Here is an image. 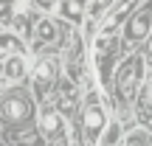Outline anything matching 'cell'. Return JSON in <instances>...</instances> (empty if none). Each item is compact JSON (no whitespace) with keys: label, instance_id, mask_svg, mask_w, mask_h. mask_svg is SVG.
<instances>
[{"label":"cell","instance_id":"6da1fadb","mask_svg":"<svg viewBox=\"0 0 152 146\" xmlns=\"http://www.w3.org/2000/svg\"><path fill=\"white\" fill-rule=\"evenodd\" d=\"M85 126H87V135H90V143H93L96 135H99V129L104 126V110L99 107L96 101H90L87 110H85Z\"/></svg>","mask_w":152,"mask_h":146},{"label":"cell","instance_id":"7a4b0ae2","mask_svg":"<svg viewBox=\"0 0 152 146\" xmlns=\"http://www.w3.org/2000/svg\"><path fill=\"white\" fill-rule=\"evenodd\" d=\"M132 6H135V0H118V3H115V9L110 11L107 20H104V31H107V34H110V31H115V25H118V23L127 17V11H130Z\"/></svg>","mask_w":152,"mask_h":146},{"label":"cell","instance_id":"3957f363","mask_svg":"<svg viewBox=\"0 0 152 146\" xmlns=\"http://www.w3.org/2000/svg\"><path fill=\"white\" fill-rule=\"evenodd\" d=\"M135 73H138V59H130L124 68H121V90H124V93H132Z\"/></svg>","mask_w":152,"mask_h":146},{"label":"cell","instance_id":"277c9868","mask_svg":"<svg viewBox=\"0 0 152 146\" xmlns=\"http://www.w3.org/2000/svg\"><path fill=\"white\" fill-rule=\"evenodd\" d=\"M3 73H6V79H20V76L26 73V62H23L20 56H9L6 65H3Z\"/></svg>","mask_w":152,"mask_h":146},{"label":"cell","instance_id":"5b68a950","mask_svg":"<svg viewBox=\"0 0 152 146\" xmlns=\"http://www.w3.org/2000/svg\"><path fill=\"white\" fill-rule=\"evenodd\" d=\"M124 146H152V138H149L147 129H132L130 135H127Z\"/></svg>","mask_w":152,"mask_h":146},{"label":"cell","instance_id":"8992f818","mask_svg":"<svg viewBox=\"0 0 152 146\" xmlns=\"http://www.w3.org/2000/svg\"><path fill=\"white\" fill-rule=\"evenodd\" d=\"M6 115L14 118V121H20L23 115H26V104H23L20 98H9V101H6Z\"/></svg>","mask_w":152,"mask_h":146},{"label":"cell","instance_id":"52a82bcc","mask_svg":"<svg viewBox=\"0 0 152 146\" xmlns=\"http://www.w3.org/2000/svg\"><path fill=\"white\" fill-rule=\"evenodd\" d=\"M147 25H149V14H141L135 23H132V31H130L132 39H141L144 34H147Z\"/></svg>","mask_w":152,"mask_h":146},{"label":"cell","instance_id":"ba28073f","mask_svg":"<svg viewBox=\"0 0 152 146\" xmlns=\"http://www.w3.org/2000/svg\"><path fill=\"white\" fill-rule=\"evenodd\" d=\"M42 129L48 132V135H54L56 129H62V124H59V118H56V115L51 113V115H45V121H42Z\"/></svg>","mask_w":152,"mask_h":146},{"label":"cell","instance_id":"9c48e42d","mask_svg":"<svg viewBox=\"0 0 152 146\" xmlns=\"http://www.w3.org/2000/svg\"><path fill=\"white\" fill-rule=\"evenodd\" d=\"M51 73H54V65H51V62H39L37 65V76L39 79H51Z\"/></svg>","mask_w":152,"mask_h":146},{"label":"cell","instance_id":"30bf717a","mask_svg":"<svg viewBox=\"0 0 152 146\" xmlns=\"http://www.w3.org/2000/svg\"><path fill=\"white\" fill-rule=\"evenodd\" d=\"M39 37H42V39H51V37H54V28H51V23H39Z\"/></svg>","mask_w":152,"mask_h":146},{"label":"cell","instance_id":"8fae6325","mask_svg":"<svg viewBox=\"0 0 152 146\" xmlns=\"http://www.w3.org/2000/svg\"><path fill=\"white\" fill-rule=\"evenodd\" d=\"M149 65H152V54H149Z\"/></svg>","mask_w":152,"mask_h":146}]
</instances>
